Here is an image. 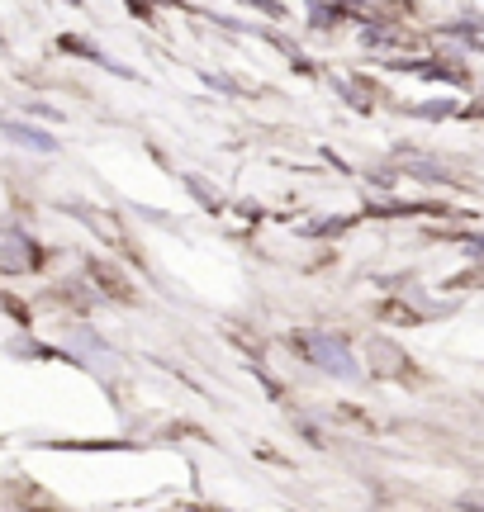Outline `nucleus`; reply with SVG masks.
I'll list each match as a JSON object with an SVG mask.
<instances>
[{
	"mask_svg": "<svg viewBox=\"0 0 484 512\" xmlns=\"http://www.w3.org/2000/svg\"><path fill=\"white\" fill-rule=\"evenodd\" d=\"M5 138L34 147V152H57V138H48L43 128H29V124H5Z\"/></svg>",
	"mask_w": 484,
	"mask_h": 512,
	"instance_id": "2",
	"label": "nucleus"
},
{
	"mask_svg": "<svg viewBox=\"0 0 484 512\" xmlns=\"http://www.w3.org/2000/svg\"><path fill=\"white\" fill-rule=\"evenodd\" d=\"M309 356H314L323 370H333V375H342V380H356V361L352 351H347V342L342 337H309Z\"/></svg>",
	"mask_w": 484,
	"mask_h": 512,
	"instance_id": "1",
	"label": "nucleus"
}]
</instances>
